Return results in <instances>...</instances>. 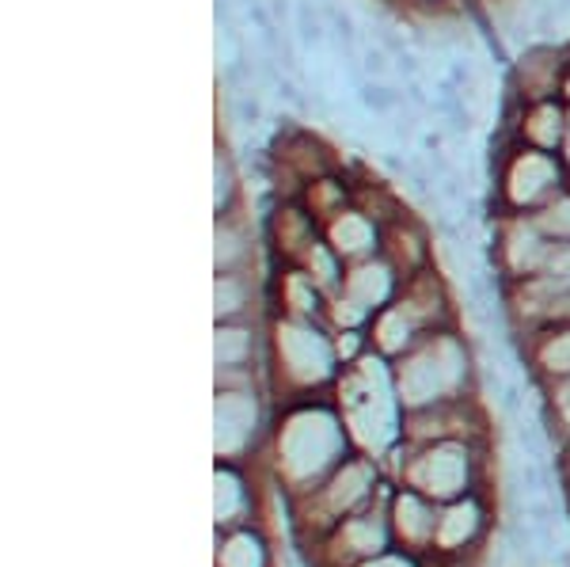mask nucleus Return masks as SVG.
<instances>
[{"instance_id": "f257e3e1", "label": "nucleus", "mask_w": 570, "mask_h": 567, "mask_svg": "<svg viewBox=\"0 0 570 567\" xmlns=\"http://www.w3.org/2000/svg\"><path fill=\"white\" fill-rule=\"evenodd\" d=\"M351 453V431L335 404H297L274 427V480L289 499L327 480Z\"/></svg>"}, {"instance_id": "f03ea898", "label": "nucleus", "mask_w": 570, "mask_h": 567, "mask_svg": "<svg viewBox=\"0 0 570 567\" xmlns=\"http://www.w3.org/2000/svg\"><path fill=\"white\" fill-rule=\"evenodd\" d=\"M389 477H384L381 461L370 453H351L327 480H320L316 488L305 496L289 499L293 507V526L305 541H324V537L338 522H346L351 515H357L362 507H370L373 499L384 496Z\"/></svg>"}, {"instance_id": "7ed1b4c3", "label": "nucleus", "mask_w": 570, "mask_h": 567, "mask_svg": "<svg viewBox=\"0 0 570 567\" xmlns=\"http://www.w3.org/2000/svg\"><path fill=\"white\" fill-rule=\"evenodd\" d=\"M384 477L403 488H415L434 502H453L480 491V446L472 442H400L381 461Z\"/></svg>"}, {"instance_id": "20e7f679", "label": "nucleus", "mask_w": 570, "mask_h": 567, "mask_svg": "<svg viewBox=\"0 0 570 567\" xmlns=\"http://www.w3.org/2000/svg\"><path fill=\"white\" fill-rule=\"evenodd\" d=\"M395 389H400L403 408H430L445 400H461L468 389V351L453 335L426 332L403 359L392 362Z\"/></svg>"}, {"instance_id": "39448f33", "label": "nucleus", "mask_w": 570, "mask_h": 567, "mask_svg": "<svg viewBox=\"0 0 570 567\" xmlns=\"http://www.w3.org/2000/svg\"><path fill=\"white\" fill-rule=\"evenodd\" d=\"M274 362L289 392H312L335 381V370H343L335 354V335H324L312 320L297 316L274 324Z\"/></svg>"}, {"instance_id": "423d86ee", "label": "nucleus", "mask_w": 570, "mask_h": 567, "mask_svg": "<svg viewBox=\"0 0 570 567\" xmlns=\"http://www.w3.org/2000/svg\"><path fill=\"white\" fill-rule=\"evenodd\" d=\"M389 496H392V480L381 499H373L370 507H362L357 515H351L346 522H338L331 529L324 541L312 545L316 567H357L395 548L392 522H389Z\"/></svg>"}, {"instance_id": "0eeeda50", "label": "nucleus", "mask_w": 570, "mask_h": 567, "mask_svg": "<svg viewBox=\"0 0 570 567\" xmlns=\"http://www.w3.org/2000/svg\"><path fill=\"white\" fill-rule=\"evenodd\" d=\"M483 537H487V502L480 499V491L438 507L434 560H464L468 553H475L483 545Z\"/></svg>"}, {"instance_id": "6e6552de", "label": "nucleus", "mask_w": 570, "mask_h": 567, "mask_svg": "<svg viewBox=\"0 0 570 567\" xmlns=\"http://www.w3.org/2000/svg\"><path fill=\"white\" fill-rule=\"evenodd\" d=\"M259 400L252 389H217V461L244 465L255 450Z\"/></svg>"}, {"instance_id": "1a4fd4ad", "label": "nucleus", "mask_w": 570, "mask_h": 567, "mask_svg": "<svg viewBox=\"0 0 570 567\" xmlns=\"http://www.w3.org/2000/svg\"><path fill=\"white\" fill-rule=\"evenodd\" d=\"M438 507L441 502L426 499L415 488H403V483H392L389 496V522H392V537L400 548L415 556H434V534H438Z\"/></svg>"}, {"instance_id": "9d476101", "label": "nucleus", "mask_w": 570, "mask_h": 567, "mask_svg": "<svg viewBox=\"0 0 570 567\" xmlns=\"http://www.w3.org/2000/svg\"><path fill=\"white\" fill-rule=\"evenodd\" d=\"M559 179H563V168L559 160L544 149H525L518 160L505 172V198L510 206H537V203H551L559 190Z\"/></svg>"}, {"instance_id": "9b49d317", "label": "nucleus", "mask_w": 570, "mask_h": 567, "mask_svg": "<svg viewBox=\"0 0 570 567\" xmlns=\"http://www.w3.org/2000/svg\"><path fill=\"white\" fill-rule=\"evenodd\" d=\"M255 488H247L244 465L220 461L217 465V529H236L255 522Z\"/></svg>"}, {"instance_id": "f8f14e48", "label": "nucleus", "mask_w": 570, "mask_h": 567, "mask_svg": "<svg viewBox=\"0 0 570 567\" xmlns=\"http://www.w3.org/2000/svg\"><path fill=\"white\" fill-rule=\"evenodd\" d=\"M271 541L259 522L236 529H217V567H271Z\"/></svg>"}, {"instance_id": "ddd939ff", "label": "nucleus", "mask_w": 570, "mask_h": 567, "mask_svg": "<svg viewBox=\"0 0 570 567\" xmlns=\"http://www.w3.org/2000/svg\"><path fill=\"white\" fill-rule=\"evenodd\" d=\"M327 236L343 260H370V252H376V228L365 214H338Z\"/></svg>"}, {"instance_id": "4468645a", "label": "nucleus", "mask_w": 570, "mask_h": 567, "mask_svg": "<svg viewBox=\"0 0 570 567\" xmlns=\"http://www.w3.org/2000/svg\"><path fill=\"white\" fill-rule=\"evenodd\" d=\"M255 332L240 320H220L217 324V373L225 370H252Z\"/></svg>"}, {"instance_id": "2eb2a0df", "label": "nucleus", "mask_w": 570, "mask_h": 567, "mask_svg": "<svg viewBox=\"0 0 570 567\" xmlns=\"http://www.w3.org/2000/svg\"><path fill=\"white\" fill-rule=\"evenodd\" d=\"M525 137L537 145V149L556 153L567 137V115L559 111L551 99H540V104H532L525 115Z\"/></svg>"}, {"instance_id": "dca6fc26", "label": "nucleus", "mask_w": 570, "mask_h": 567, "mask_svg": "<svg viewBox=\"0 0 570 567\" xmlns=\"http://www.w3.org/2000/svg\"><path fill=\"white\" fill-rule=\"evenodd\" d=\"M537 365L544 370V378H551V381L570 378V324L540 335V340H537Z\"/></svg>"}, {"instance_id": "f3484780", "label": "nucleus", "mask_w": 570, "mask_h": 567, "mask_svg": "<svg viewBox=\"0 0 570 567\" xmlns=\"http://www.w3.org/2000/svg\"><path fill=\"white\" fill-rule=\"evenodd\" d=\"M247 255H252V248H247L244 225H236L233 217L225 214L217 222V274L240 271L244 263H247Z\"/></svg>"}, {"instance_id": "a211bd4d", "label": "nucleus", "mask_w": 570, "mask_h": 567, "mask_svg": "<svg viewBox=\"0 0 570 567\" xmlns=\"http://www.w3.org/2000/svg\"><path fill=\"white\" fill-rule=\"evenodd\" d=\"M252 305V290H247L244 271L217 274V320H244Z\"/></svg>"}, {"instance_id": "6ab92c4d", "label": "nucleus", "mask_w": 570, "mask_h": 567, "mask_svg": "<svg viewBox=\"0 0 570 567\" xmlns=\"http://www.w3.org/2000/svg\"><path fill=\"white\" fill-rule=\"evenodd\" d=\"M532 217H537V225L544 228L551 241L570 244V195L551 198V203H548L544 209H540V214H532Z\"/></svg>"}, {"instance_id": "aec40b11", "label": "nucleus", "mask_w": 570, "mask_h": 567, "mask_svg": "<svg viewBox=\"0 0 570 567\" xmlns=\"http://www.w3.org/2000/svg\"><path fill=\"white\" fill-rule=\"evenodd\" d=\"M357 567H422V556L415 553H407V548H389V553H381V556H373V560H365V564H357Z\"/></svg>"}, {"instance_id": "412c9836", "label": "nucleus", "mask_w": 570, "mask_h": 567, "mask_svg": "<svg viewBox=\"0 0 570 567\" xmlns=\"http://www.w3.org/2000/svg\"><path fill=\"white\" fill-rule=\"evenodd\" d=\"M551 404H556V419L563 423V431L570 434V378L556 381V397H551Z\"/></svg>"}, {"instance_id": "4be33fe9", "label": "nucleus", "mask_w": 570, "mask_h": 567, "mask_svg": "<svg viewBox=\"0 0 570 567\" xmlns=\"http://www.w3.org/2000/svg\"><path fill=\"white\" fill-rule=\"evenodd\" d=\"M563 153H567V164H570V115H567V137H563Z\"/></svg>"}, {"instance_id": "5701e85b", "label": "nucleus", "mask_w": 570, "mask_h": 567, "mask_svg": "<svg viewBox=\"0 0 570 567\" xmlns=\"http://www.w3.org/2000/svg\"><path fill=\"white\" fill-rule=\"evenodd\" d=\"M563 91H567V96H570V77H567V85H563Z\"/></svg>"}]
</instances>
